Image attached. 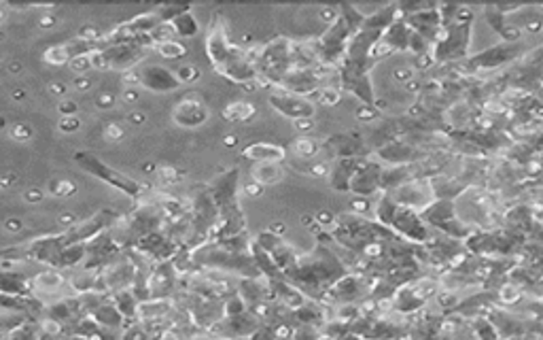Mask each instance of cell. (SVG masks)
<instances>
[{
  "instance_id": "1",
  "label": "cell",
  "mask_w": 543,
  "mask_h": 340,
  "mask_svg": "<svg viewBox=\"0 0 543 340\" xmlns=\"http://www.w3.org/2000/svg\"><path fill=\"white\" fill-rule=\"evenodd\" d=\"M206 55L214 66V71L225 79H229L231 83L247 86V83L259 81V73L255 64L251 62V57L247 55V51L229 41L227 28L221 15H214L208 26Z\"/></svg>"
},
{
  "instance_id": "2",
  "label": "cell",
  "mask_w": 543,
  "mask_h": 340,
  "mask_svg": "<svg viewBox=\"0 0 543 340\" xmlns=\"http://www.w3.org/2000/svg\"><path fill=\"white\" fill-rule=\"evenodd\" d=\"M363 20H365V15L355 5H338L336 20L312 43L321 66L338 71L340 62L344 60L346 47H348L350 39L359 32V28L363 26Z\"/></svg>"
},
{
  "instance_id": "3",
  "label": "cell",
  "mask_w": 543,
  "mask_h": 340,
  "mask_svg": "<svg viewBox=\"0 0 543 340\" xmlns=\"http://www.w3.org/2000/svg\"><path fill=\"white\" fill-rule=\"evenodd\" d=\"M474 11L467 7H460L456 20L441 30L437 43L431 47V60L435 64L458 62L467 57L472 45V28H474Z\"/></svg>"
},
{
  "instance_id": "4",
  "label": "cell",
  "mask_w": 543,
  "mask_h": 340,
  "mask_svg": "<svg viewBox=\"0 0 543 340\" xmlns=\"http://www.w3.org/2000/svg\"><path fill=\"white\" fill-rule=\"evenodd\" d=\"M74 162L79 164L85 172H90L92 177H96V179L109 183V185H113L115 189L123 191L125 196H132V198H134V196L140 193V185H138L134 179L121 175L119 170L111 168L109 164H104L102 160H98L96 156L88 154V151H76V154H74Z\"/></svg>"
},
{
  "instance_id": "5",
  "label": "cell",
  "mask_w": 543,
  "mask_h": 340,
  "mask_svg": "<svg viewBox=\"0 0 543 340\" xmlns=\"http://www.w3.org/2000/svg\"><path fill=\"white\" fill-rule=\"evenodd\" d=\"M520 45L518 43H499L486 51H480L472 57H467L462 62V66L467 68L469 73H478V71H493V68H501L509 62H514L516 57H520Z\"/></svg>"
},
{
  "instance_id": "6",
  "label": "cell",
  "mask_w": 543,
  "mask_h": 340,
  "mask_svg": "<svg viewBox=\"0 0 543 340\" xmlns=\"http://www.w3.org/2000/svg\"><path fill=\"white\" fill-rule=\"evenodd\" d=\"M270 107L276 113H280L282 117L291 119L293 123L301 121V119H315V115H317V104L312 100H308L305 96L284 92V90H274L270 94Z\"/></svg>"
},
{
  "instance_id": "7",
  "label": "cell",
  "mask_w": 543,
  "mask_h": 340,
  "mask_svg": "<svg viewBox=\"0 0 543 340\" xmlns=\"http://www.w3.org/2000/svg\"><path fill=\"white\" fill-rule=\"evenodd\" d=\"M136 73V86H142L144 90H151V92H174L181 88V81L177 79L174 71H170V68L166 66H160V64H149V66H142V68H134Z\"/></svg>"
},
{
  "instance_id": "8",
  "label": "cell",
  "mask_w": 543,
  "mask_h": 340,
  "mask_svg": "<svg viewBox=\"0 0 543 340\" xmlns=\"http://www.w3.org/2000/svg\"><path fill=\"white\" fill-rule=\"evenodd\" d=\"M397 236H404V238H410V240H416V243H427L429 240V230L425 226V222L420 219V215L408 207H401V204H397V209L393 213V219L389 224Z\"/></svg>"
},
{
  "instance_id": "9",
  "label": "cell",
  "mask_w": 543,
  "mask_h": 340,
  "mask_svg": "<svg viewBox=\"0 0 543 340\" xmlns=\"http://www.w3.org/2000/svg\"><path fill=\"white\" fill-rule=\"evenodd\" d=\"M323 149L329 151V156H334L336 160H342V158L363 156L367 151V145H365V139H361L357 132H342V134L329 136L323 143Z\"/></svg>"
},
{
  "instance_id": "10",
  "label": "cell",
  "mask_w": 543,
  "mask_h": 340,
  "mask_svg": "<svg viewBox=\"0 0 543 340\" xmlns=\"http://www.w3.org/2000/svg\"><path fill=\"white\" fill-rule=\"evenodd\" d=\"M210 111L204 104V100L200 98H183L177 102V107L172 109V119L177 125L181 128H200L208 121Z\"/></svg>"
},
{
  "instance_id": "11",
  "label": "cell",
  "mask_w": 543,
  "mask_h": 340,
  "mask_svg": "<svg viewBox=\"0 0 543 340\" xmlns=\"http://www.w3.org/2000/svg\"><path fill=\"white\" fill-rule=\"evenodd\" d=\"M382 164L378 162H359L357 164V170L350 179V185H348V191H355L359 196H371L373 191L380 189V183H382Z\"/></svg>"
},
{
  "instance_id": "12",
  "label": "cell",
  "mask_w": 543,
  "mask_h": 340,
  "mask_svg": "<svg viewBox=\"0 0 543 340\" xmlns=\"http://www.w3.org/2000/svg\"><path fill=\"white\" fill-rule=\"evenodd\" d=\"M242 156L257 164H268V162L280 164L287 158V149L276 143H253L242 149Z\"/></svg>"
},
{
  "instance_id": "13",
  "label": "cell",
  "mask_w": 543,
  "mask_h": 340,
  "mask_svg": "<svg viewBox=\"0 0 543 340\" xmlns=\"http://www.w3.org/2000/svg\"><path fill=\"white\" fill-rule=\"evenodd\" d=\"M410 39H412V28L408 26V22L404 20V15L399 20H395L386 32L382 34V43L389 45L391 51H410Z\"/></svg>"
},
{
  "instance_id": "14",
  "label": "cell",
  "mask_w": 543,
  "mask_h": 340,
  "mask_svg": "<svg viewBox=\"0 0 543 340\" xmlns=\"http://www.w3.org/2000/svg\"><path fill=\"white\" fill-rule=\"evenodd\" d=\"M357 164L359 160L357 158H342V160H336V164L329 168V183L334 189L338 191H348V185H350V179L357 170Z\"/></svg>"
},
{
  "instance_id": "15",
  "label": "cell",
  "mask_w": 543,
  "mask_h": 340,
  "mask_svg": "<svg viewBox=\"0 0 543 340\" xmlns=\"http://www.w3.org/2000/svg\"><path fill=\"white\" fill-rule=\"evenodd\" d=\"M257 115V107L253 102H245V100H236V102H229L223 109V117L227 121H234V123H242V121H251Z\"/></svg>"
},
{
  "instance_id": "16",
  "label": "cell",
  "mask_w": 543,
  "mask_h": 340,
  "mask_svg": "<svg viewBox=\"0 0 543 340\" xmlns=\"http://www.w3.org/2000/svg\"><path fill=\"white\" fill-rule=\"evenodd\" d=\"M282 177H284L282 166H280V164H274V162L257 164V166L253 168V179H255V183H259L261 187L274 185V183L282 181Z\"/></svg>"
},
{
  "instance_id": "17",
  "label": "cell",
  "mask_w": 543,
  "mask_h": 340,
  "mask_svg": "<svg viewBox=\"0 0 543 340\" xmlns=\"http://www.w3.org/2000/svg\"><path fill=\"white\" fill-rule=\"evenodd\" d=\"M170 28H172L174 36H183V39H191V36H195V34L200 32V24H198V20L191 15V11H187V13H183V15H179V18H174V20L170 22Z\"/></svg>"
},
{
  "instance_id": "18",
  "label": "cell",
  "mask_w": 543,
  "mask_h": 340,
  "mask_svg": "<svg viewBox=\"0 0 543 340\" xmlns=\"http://www.w3.org/2000/svg\"><path fill=\"white\" fill-rule=\"evenodd\" d=\"M0 292L3 294H26V281L18 275H9V272H0Z\"/></svg>"
},
{
  "instance_id": "19",
  "label": "cell",
  "mask_w": 543,
  "mask_h": 340,
  "mask_svg": "<svg viewBox=\"0 0 543 340\" xmlns=\"http://www.w3.org/2000/svg\"><path fill=\"white\" fill-rule=\"evenodd\" d=\"M155 49H158V53L166 60H181L187 55V47L181 45L179 41H166V43H160L155 45Z\"/></svg>"
},
{
  "instance_id": "20",
  "label": "cell",
  "mask_w": 543,
  "mask_h": 340,
  "mask_svg": "<svg viewBox=\"0 0 543 340\" xmlns=\"http://www.w3.org/2000/svg\"><path fill=\"white\" fill-rule=\"evenodd\" d=\"M319 149H321V147H319L312 139H299V141L293 143L295 156H299V158H303V160H312V158L319 154Z\"/></svg>"
},
{
  "instance_id": "21",
  "label": "cell",
  "mask_w": 543,
  "mask_h": 340,
  "mask_svg": "<svg viewBox=\"0 0 543 340\" xmlns=\"http://www.w3.org/2000/svg\"><path fill=\"white\" fill-rule=\"evenodd\" d=\"M34 285L39 290H45V292H53L62 285V277L57 275V272H41V275L34 279Z\"/></svg>"
},
{
  "instance_id": "22",
  "label": "cell",
  "mask_w": 543,
  "mask_h": 340,
  "mask_svg": "<svg viewBox=\"0 0 543 340\" xmlns=\"http://www.w3.org/2000/svg\"><path fill=\"white\" fill-rule=\"evenodd\" d=\"M45 62L47 64H53V66H62V64H68L70 57L64 49V45H55V47H49L45 51Z\"/></svg>"
},
{
  "instance_id": "23",
  "label": "cell",
  "mask_w": 543,
  "mask_h": 340,
  "mask_svg": "<svg viewBox=\"0 0 543 340\" xmlns=\"http://www.w3.org/2000/svg\"><path fill=\"white\" fill-rule=\"evenodd\" d=\"M474 329H476V334H478L480 340H499L497 327H495L490 321H486V319H478L476 325H474Z\"/></svg>"
},
{
  "instance_id": "24",
  "label": "cell",
  "mask_w": 543,
  "mask_h": 340,
  "mask_svg": "<svg viewBox=\"0 0 543 340\" xmlns=\"http://www.w3.org/2000/svg\"><path fill=\"white\" fill-rule=\"evenodd\" d=\"M340 96H342V92L338 90V86H325L319 92V102L325 107H336L340 102Z\"/></svg>"
},
{
  "instance_id": "25",
  "label": "cell",
  "mask_w": 543,
  "mask_h": 340,
  "mask_svg": "<svg viewBox=\"0 0 543 340\" xmlns=\"http://www.w3.org/2000/svg\"><path fill=\"white\" fill-rule=\"evenodd\" d=\"M174 75H177V79L181 81V86H185V83H193V81H198V79H200V71H198L195 66H191V64L179 66L177 71H174Z\"/></svg>"
},
{
  "instance_id": "26",
  "label": "cell",
  "mask_w": 543,
  "mask_h": 340,
  "mask_svg": "<svg viewBox=\"0 0 543 340\" xmlns=\"http://www.w3.org/2000/svg\"><path fill=\"white\" fill-rule=\"evenodd\" d=\"M11 136L15 141H30L32 139V128L26 125V123H18L13 130H11Z\"/></svg>"
},
{
  "instance_id": "27",
  "label": "cell",
  "mask_w": 543,
  "mask_h": 340,
  "mask_svg": "<svg viewBox=\"0 0 543 340\" xmlns=\"http://www.w3.org/2000/svg\"><path fill=\"white\" fill-rule=\"evenodd\" d=\"M72 191H74V185L70 181H53L51 183V193H55V196H66Z\"/></svg>"
},
{
  "instance_id": "28",
  "label": "cell",
  "mask_w": 543,
  "mask_h": 340,
  "mask_svg": "<svg viewBox=\"0 0 543 340\" xmlns=\"http://www.w3.org/2000/svg\"><path fill=\"white\" fill-rule=\"evenodd\" d=\"M79 125H81V123H79V119H76L74 115H72V117L68 115V117H62V119H60V130H62V132H74V130H79Z\"/></svg>"
},
{
  "instance_id": "29",
  "label": "cell",
  "mask_w": 543,
  "mask_h": 340,
  "mask_svg": "<svg viewBox=\"0 0 543 340\" xmlns=\"http://www.w3.org/2000/svg\"><path fill=\"white\" fill-rule=\"evenodd\" d=\"M376 113H378V111H376V107H365V104H363V107L357 111V117H359L361 121H369V119H373V117H376Z\"/></svg>"
},
{
  "instance_id": "30",
  "label": "cell",
  "mask_w": 543,
  "mask_h": 340,
  "mask_svg": "<svg viewBox=\"0 0 543 340\" xmlns=\"http://www.w3.org/2000/svg\"><path fill=\"white\" fill-rule=\"evenodd\" d=\"M106 136L111 141H121L123 139V130L117 125V123H111L109 128H106Z\"/></svg>"
},
{
  "instance_id": "31",
  "label": "cell",
  "mask_w": 543,
  "mask_h": 340,
  "mask_svg": "<svg viewBox=\"0 0 543 340\" xmlns=\"http://www.w3.org/2000/svg\"><path fill=\"white\" fill-rule=\"evenodd\" d=\"M312 125H315V119H301V121H295V128H299L301 132L312 130Z\"/></svg>"
},
{
  "instance_id": "32",
  "label": "cell",
  "mask_w": 543,
  "mask_h": 340,
  "mask_svg": "<svg viewBox=\"0 0 543 340\" xmlns=\"http://www.w3.org/2000/svg\"><path fill=\"white\" fill-rule=\"evenodd\" d=\"M60 111L64 113V117H66V113H70V117H72V115H74V111H76V104H74V102H70V100H68V104H66V102H62V104H60Z\"/></svg>"
},
{
  "instance_id": "33",
  "label": "cell",
  "mask_w": 543,
  "mask_h": 340,
  "mask_svg": "<svg viewBox=\"0 0 543 340\" xmlns=\"http://www.w3.org/2000/svg\"><path fill=\"white\" fill-rule=\"evenodd\" d=\"M98 104H100L102 109H109V107L115 104V96H100V98H98Z\"/></svg>"
},
{
  "instance_id": "34",
  "label": "cell",
  "mask_w": 543,
  "mask_h": 340,
  "mask_svg": "<svg viewBox=\"0 0 543 340\" xmlns=\"http://www.w3.org/2000/svg\"><path fill=\"white\" fill-rule=\"evenodd\" d=\"M130 121H132V123H142V121H144V115H142V113H132V115H130Z\"/></svg>"
},
{
  "instance_id": "35",
  "label": "cell",
  "mask_w": 543,
  "mask_h": 340,
  "mask_svg": "<svg viewBox=\"0 0 543 340\" xmlns=\"http://www.w3.org/2000/svg\"><path fill=\"white\" fill-rule=\"evenodd\" d=\"M511 340H522V338H511Z\"/></svg>"
}]
</instances>
